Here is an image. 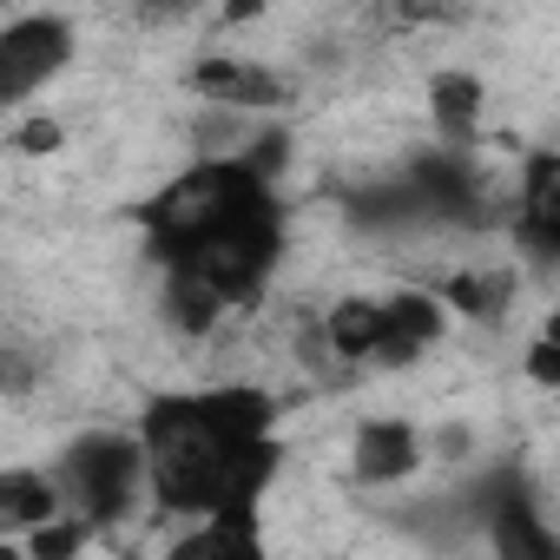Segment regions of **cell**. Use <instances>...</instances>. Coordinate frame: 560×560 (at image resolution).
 <instances>
[{"label":"cell","mask_w":560,"mask_h":560,"mask_svg":"<svg viewBox=\"0 0 560 560\" xmlns=\"http://www.w3.org/2000/svg\"><path fill=\"white\" fill-rule=\"evenodd\" d=\"M145 442V488L172 514L198 521H250L257 494L277 475L270 442V396L257 389H211V396H159L139 422Z\"/></svg>","instance_id":"cell-1"},{"label":"cell","mask_w":560,"mask_h":560,"mask_svg":"<svg viewBox=\"0 0 560 560\" xmlns=\"http://www.w3.org/2000/svg\"><path fill=\"white\" fill-rule=\"evenodd\" d=\"M264 218H277V198L250 159H205L145 205V231L165 250V270L198 257L205 244L244 231V224H264Z\"/></svg>","instance_id":"cell-2"},{"label":"cell","mask_w":560,"mask_h":560,"mask_svg":"<svg viewBox=\"0 0 560 560\" xmlns=\"http://www.w3.org/2000/svg\"><path fill=\"white\" fill-rule=\"evenodd\" d=\"M54 475H60L67 508H73L80 521H93V527H100V521H119V514L132 508L139 481H152V475H145V442L106 435V429L86 435V442H73Z\"/></svg>","instance_id":"cell-3"},{"label":"cell","mask_w":560,"mask_h":560,"mask_svg":"<svg viewBox=\"0 0 560 560\" xmlns=\"http://www.w3.org/2000/svg\"><path fill=\"white\" fill-rule=\"evenodd\" d=\"M468 521L488 527V540H494L501 560H560V534L527 501V481L514 468H501V475H488V481L468 488Z\"/></svg>","instance_id":"cell-4"},{"label":"cell","mask_w":560,"mask_h":560,"mask_svg":"<svg viewBox=\"0 0 560 560\" xmlns=\"http://www.w3.org/2000/svg\"><path fill=\"white\" fill-rule=\"evenodd\" d=\"M73 54V27L54 14H21L0 34V106H21L40 80H54Z\"/></svg>","instance_id":"cell-5"},{"label":"cell","mask_w":560,"mask_h":560,"mask_svg":"<svg viewBox=\"0 0 560 560\" xmlns=\"http://www.w3.org/2000/svg\"><path fill=\"white\" fill-rule=\"evenodd\" d=\"M416 462H422V435H416L409 422H396V416L363 422L357 442H350V468H357V481H370V488H396V481H409Z\"/></svg>","instance_id":"cell-6"},{"label":"cell","mask_w":560,"mask_h":560,"mask_svg":"<svg viewBox=\"0 0 560 560\" xmlns=\"http://www.w3.org/2000/svg\"><path fill=\"white\" fill-rule=\"evenodd\" d=\"M191 93L211 100V106H277L291 86L277 80L264 60H244V54H211L191 67Z\"/></svg>","instance_id":"cell-7"},{"label":"cell","mask_w":560,"mask_h":560,"mask_svg":"<svg viewBox=\"0 0 560 560\" xmlns=\"http://www.w3.org/2000/svg\"><path fill=\"white\" fill-rule=\"evenodd\" d=\"M324 343H330L343 363H383V343H389V304H383V298H343V304H330V317H324Z\"/></svg>","instance_id":"cell-8"},{"label":"cell","mask_w":560,"mask_h":560,"mask_svg":"<svg viewBox=\"0 0 560 560\" xmlns=\"http://www.w3.org/2000/svg\"><path fill=\"white\" fill-rule=\"evenodd\" d=\"M60 475H34V468H14L0 475V527L8 534H34L47 521H60Z\"/></svg>","instance_id":"cell-9"},{"label":"cell","mask_w":560,"mask_h":560,"mask_svg":"<svg viewBox=\"0 0 560 560\" xmlns=\"http://www.w3.org/2000/svg\"><path fill=\"white\" fill-rule=\"evenodd\" d=\"M389 304V343H383V363H416L435 337H442V304L429 291H396L383 298Z\"/></svg>","instance_id":"cell-10"},{"label":"cell","mask_w":560,"mask_h":560,"mask_svg":"<svg viewBox=\"0 0 560 560\" xmlns=\"http://www.w3.org/2000/svg\"><path fill=\"white\" fill-rule=\"evenodd\" d=\"M521 237L547 257H560V152L534 159L527 191H521Z\"/></svg>","instance_id":"cell-11"},{"label":"cell","mask_w":560,"mask_h":560,"mask_svg":"<svg viewBox=\"0 0 560 560\" xmlns=\"http://www.w3.org/2000/svg\"><path fill=\"white\" fill-rule=\"evenodd\" d=\"M165 560H270V553H264L257 514H250V521H205V527H191Z\"/></svg>","instance_id":"cell-12"},{"label":"cell","mask_w":560,"mask_h":560,"mask_svg":"<svg viewBox=\"0 0 560 560\" xmlns=\"http://www.w3.org/2000/svg\"><path fill=\"white\" fill-rule=\"evenodd\" d=\"M448 304H455L462 317H481V324L508 317V304H514V270H508V264L455 270V277H448Z\"/></svg>","instance_id":"cell-13"},{"label":"cell","mask_w":560,"mask_h":560,"mask_svg":"<svg viewBox=\"0 0 560 560\" xmlns=\"http://www.w3.org/2000/svg\"><path fill=\"white\" fill-rule=\"evenodd\" d=\"M481 106H488V93H481L475 73H435L429 80V113H435V126L448 139H468L481 126Z\"/></svg>","instance_id":"cell-14"},{"label":"cell","mask_w":560,"mask_h":560,"mask_svg":"<svg viewBox=\"0 0 560 560\" xmlns=\"http://www.w3.org/2000/svg\"><path fill=\"white\" fill-rule=\"evenodd\" d=\"M165 317H172L185 337H205V330L224 317V298H218L211 284H198V277H185V270H165Z\"/></svg>","instance_id":"cell-15"},{"label":"cell","mask_w":560,"mask_h":560,"mask_svg":"<svg viewBox=\"0 0 560 560\" xmlns=\"http://www.w3.org/2000/svg\"><path fill=\"white\" fill-rule=\"evenodd\" d=\"M86 540H93V521L60 514V521H47V527H34V534H27V553H34V560H73Z\"/></svg>","instance_id":"cell-16"},{"label":"cell","mask_w":560,"mask_h":560,"mask_svg":"<svg viewBox=\"0 0 560 560\" xmlns=\"http://www.w3.org/2000/svg\"><path fill=\"white\" fill-rule=\"evenodd\" d=\"M527 376L547 383V389H560V337H540V343L527 350Z\"/></svg>","instance_id":"cell-17"},{"label":"cell","mask_w":560,"mask_h":560,"mask_svg":"<svg viewBox=\"0 0 560 560\" xmlns=\"http://www.w3.org/2000/svg\"><path fill=\"white\" fill-rule=\"evenodd\" d=\"M14 152H60V126H54V119L21 126V132H14Z\"/></svg>","instance_id":"cell-18"},{"label":"cell","mask_w":560,"mask_h":560,"mask_svg":"<svg viewBox=\"0 0 560 560\" xmlns=\"http://www.w3.org/2000/svg\"><path fill=\"white\" fill-rule=\"evenodd\" d=\"M547 337H560V311H553V317H547Z\"/></svg>","instance_id":"cell-19"}]
</instances>
